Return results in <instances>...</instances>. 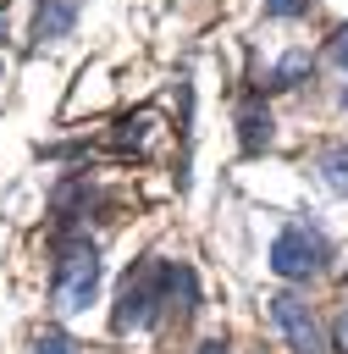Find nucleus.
I'll list each match as a JSON object with an SVG mask.
<instances>
[{"label": "nucleus", "mask_w": 348, "mask_h": 354, "mask_svg": "<svg viewBox=\"0 0 348 354\" xmlns=\"http://www.w3.org/2000/svg\"><path fill=\"white\" fill-rule=\"evenodd\" d=\"M265 11H271V17H304L309 0H265Z\"/></svg>", "instance_id": "nucleus-10"}, {"label": "nucleus", "mask_w": 348, "mask_h": 354, "mask_svg": "<svg viewBox=\"0 0 348 354\" xmlns=\"http://www.w3.org/2000/svg\"><path fill=\"white\" fill-rule=\"evenodd\" d=\"M99 288V249L88 238H66L55 249V277H50V293L61 310H83Z\"/></svg>", "instance_id": "nucleus-2"}, {"label": "nucleus", "mask_w": 348, "mask_h": 354, "mask_svg": "<svg viewBox=\"0 0 348 354\" xmlns=\"http://www.w3.org/2000/svg\"><path fill=\"white\" fill-rule=\"evenodd\" d=\"M33 354H72V337H66L61 326H44V332L33 337Z\"/></svg>", "instance_id": "nucleus-9"}, {"label": "nucleus", "mask_w": 348, "mask_h": 354, "mask_svg": "<svg viewBox=\"0 0 348 354\" xmlns=\"http://www.w3.org/2000/svg\"><path fill=\"white\" fill-rule=\"evenodd\" d=\"M298 72H304V55H287V61L276 66V77H271V88H282V83H287V77H298Z\"/></svg>", "instance_id": "nucleus-11"}, {"label": "nucleus", "mask_w": 348, "mask_h": 354, "mask_svg": "<svg viewBox=\"0 0 348 354\" xmlns=\"http://www.w3.org/2000/svg\"><path fill=\"white\" fill-rule=\"evenodd\" d=\"M315 166H320V183H326L331 194H342V199H348V144H326Z\"/></svg>", "instance_id": "nucleus-7"}, {"label": "nucleus", "mask_w": 348, "mask_h": 354, "mask_svg": "<svg viewBox=\"0 0 348 354\" xmlns=\"http://www.w3.org/2000/svg\"><path fill=\"white\" fill-rule=\"evenodd\" d=\"M199 354H226V343H221V337H210V343H199Z\"/></svg>", "instance_id": "nucleus-13"}, {"label": "nucleus", "mask_w": 348, "mask_h": 354, "mask_svg": "<svg viewBox=\"0 0 348 354\" xmlns=\"http://www.w3.org/2000/svg\"><path fill=\"white\" fill-rule=\"evenodd\" d=\"M265 304H271V326L287 337L293 354H320V321H315V310H309L298 293H276V299H265Z\"/></svg>", "instance_id": "nucleus-4"}, {"label": "nucleus", "mask_w": 348, "mask_h": 354, "mask_svg": "<svg viewBox=\"0 0 348 354\" xmlns=\"http://www.w3.org/2000/svg\"><path fill=\"white\" fill-rule=\"evenodd\" d=\"M149 111H138V116H122L116 122V133H110V149H144V138H149Z\"/></svg>", "instance_id": "nucleus-8"}, {"label": "nucleus", "mask_w": 348, "mask_h": 354, "mask_svg": "<svg viewBox=\"0 0 348 354\" xmlns=\"http://www.w3.org/2000/svg\"><path fill=\"white\" fill-rule=\"evenodd\" d=\"M193 271L188 266H171V260H138L127 277H122V293H116V310H110V326L127 332V326H155L160 321V304L188 288Z\"/></svg>", "instance_id": "nucleus-1"}, {"label": "nucleus", "mask_w": 348, "mask_h": 354, "mask_svg": "<svg viewBox=\"0 0 348 354\" xmlns=\"http://www.w3.org/2000/svg\"><path fill=\"white\" fill-rule=\"evenodd\" d=\"M238 127H243V149H249V155H260V149L271 144V111H265L260 100H249V105L238 111Z\"/></svg>", "instance_id": "nucleus-6"}, {"label": "nucleus", "mask_w": 348, "mask_h": 354, "mask_svg": "<svg viewBox=\"0 0 348 354\" xmlns=\"http://www.w3.org/2000/svg\"><path fill=\"white\" fill-rule=\"evenodd\" d=\"M337 343H342V354H348V310H342V326H337Z\"/></svg>", "instance_id": "nucleus-14"}, {"label": "nucleus", "mask_w": 348, "mask_h": 354, "mask_svg": "<svg viewBox=\"0 0 348 354\" xmlns=\"http://www.w3.org/2000/svg\"><path fill=\"white\" fill-rule=\"evenodd\" d=\"M331 55H337V66H348V22L331 33Z\"/></svg>", "instance_id": "nucleus-12"}, {"label": "nucleus", "mask_w": 348, "mask_h": 354, "mask_svg": "<svg viewBox=\"0 0 348 354\" xmlns=\"http://www.w3.org/2000/svg\"><path fill=\"white\" fill-rule=\"evenodd\" d=\"M326 260H331V249H326V238L320 232H309V227H282L276 232V243H271V271L276 277H287V282H309V277H320L326 271Z\"/></svg>", "instance_id": "nucleus-3"}, {"label": "nucleus", "mask_w": 348, "mask_h": 354, "mask_svg": "<svg viewBox=\"0 0 348 354\" xmlns=\"http://www.w3.org/2000/svg\"><path fill=\"white\" fill-rule=\"evenodd\" d=\"M77 22V0H39L33 11V39H66Z\"/></svg>", "instance_id": "nucleus-5"}]
</instances>
